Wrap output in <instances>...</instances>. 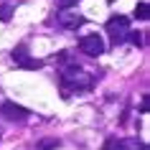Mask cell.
<instances>
[{"label": "cell", "instance_id": "cell-12", "mask_svg": "<svg viewBox=\"0 0 150 150\" xmlns=\"http://www.w3.org/2000/svg\"><path fill=\"white\" fill-rule=\"evenodd\" d=\"M127 38L132 41V46H142V36H140V31H137V33L130 31V33H127Z\"/></svg>", "mask_w": 150, "mask_h": 150}, {"label": "cell", "instance_id": "cell-9", "mask_svg": "<svg viewBox=\"0 0 150 150\" xmlns=\"http://www.w3.org/2000/svg\"><path fill=\"white\" fill-rule=\"evenodd\" d=\"M10 18H13V5H0V21L8 23Z\"/></svg>", "mask_w": 150, "mask_h": 150}, {"label": "cell", "instance_id": "cell-10", "mask_svg": "<svg viewBox=\"0 0 150 150\" xmlns=\"http://www.w3.org/2000/svg\"><path fill=\"white\" fill-rule=\"evenodd\" d=\"M135 18H140V21H148V3H140V5L135 8Z\"/></svg>", "mask_w": 150, "mask_h": 150}, {"label": "cell", "instance_id": "cell-8", "mask_svg": "<svg viewBox=\"0 0 150 150\" xmlns=\"http://www.w3.org/2000/svg\"><path fill=\"white\" fill-rule=\"evenodd\" d=\"M10 56H13V61H21V59H25V56H28V46H25V43H21V46H16V48H13V54H10Z\"/></svg>", "mask_w": 150, "mask_h": 150}, {"label": "cell", "instance_id": "cell-6", "mask_svg": "<svg viewBox=\"0 0 150 150\" xmlns=\"http://www.w3.org/2000/svg\"><path fill=\"white\" fill-rule=\"evenodd\" d=\"M84 21H87V18L79 16V13H71V8L56 13V23L61 25V28H69V31H76L79 25H84Z\"/></svg>", "mask_w": 150, "mask_h": 150}, {"label": "cell", "instance_id": "cell-13", "mask_svg": "<svg viewBox=\"0 0 150 150\" xmlns=\"http://www.w3.org/2000/svg\"><path fill=\"white\" fill-rule=\"evenodd\" d=\"M79 0H56V5H59V10H66V8H74Z\"/></svg>", "mask_w": 150, "mask_h": 150}, {"label": "cell", "instance_id": "cell-3", "mask_svg": "<svg viewBox=\"0 0 150 150\" xmlns=\"http://www.w3.org/2000/svg\"><path fill=\"white\" fill-rule=\"evenodd\" d=\"M79 51L81 54L92 56V59H97V56L104 54V41L99 33H89V36H81L79 38Z\"/></svg>", "mask_w": 150, "mask_h": 150}, {"label": "cell", "instance_id": "cell-14", "mask_svg": "<svg viewBox=\"0 0 150 150\" xmlns=\"http://www.w3.org/2000/svg\"><path fill=\"white\" fill-rule=\"evenodd\" d=\"M140 112H148V94L142 97V104H140Z\"/></svg>", "mask_w": 150, "mask_h": 150}, {"label": "cell", "instance_id": "cell-4", "mask_svg": "<svg viewBox=\"0 0 150 150\" xmlns=\"http://www.w3.org/2000/svg\"><path fill=\"white\" fill-rule=\"evenodd\" d=\"M0 115L5 120H10V122H23V120H28L31 112L25 107H21V104H16V102H3L0 104Z\"/></svg>", "mask_w": 150, "mask_h": 150}, {"label": "cell", "instance_id": "cell-5", "mask_svg": "<svg viewBox=\"0 0 150 150\" xmlns=\"http://www.w3.org/2000/svg\"><path fill=\"white\" fill-rule=\"evenodd\" d=\"M102 150H148L145 145H142L137 137H122V140H117V137H110V140L104 142Z\"/></svg>", "mask_w": 150, "mask_h": 150}, {"label": "cell", "instance_id": "cell-11", "mask_svg": "<svg viewBox=\"0 0 150 150\" xmlns=\"http://www.w3.org/2000/svg\"><path fill=\"white\" fill-rule=\"evenodd\" d=\"M56 148H59V140H43L36 150H56Z\"/></svg>", "mask_w": 150, "mask_h": 150}, {"label": "cell", "instance_id": "cell-1", "mask_svg": "<svg viewBox=\"0 0 150 150\" xmlns=\"http://www.w3.org/2000/svg\"><path fill=\"white\" fill-rule=\"evenodd\" d=\"M92 84H94V76L87 74L76 64H71V66H66L61 71V97L64 99H69L71 92H87V89H92Z\"/></svg>", "mask_w": 150, "mask_h": 150}, {"label": "cell", "instance_id": "cell-7", "mask_svg": "<svg viewBox=\"0 0 150 150\" xmlns=\"http://www.w3.org/2000/svg\"><path fill=\"white\" fill-rule=\"evenodd\" d=\"M18 66H21V69L36 71V69H41V66H43V61H38V59H28V56H25V59H21V61H18Z\"/></svg>", "mask_w": 150, "mask_h": 150}, {"label": "cell", "instance_id": "cell-2", "mask_svg": "<svg viewBox=\"0 0 150 150\" xmlns=\"http://www.w3.org/2000/svg\"><path fill=\"white\" fill-rule=\"evenodd\" d=\"M107 33H110L112 46H120L127 41V33H130V18L127 16H112L107 21Z\"/></svg>", "mask_w": 150, "mask_h": 150}]
</instances>
